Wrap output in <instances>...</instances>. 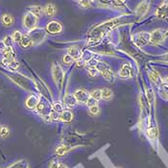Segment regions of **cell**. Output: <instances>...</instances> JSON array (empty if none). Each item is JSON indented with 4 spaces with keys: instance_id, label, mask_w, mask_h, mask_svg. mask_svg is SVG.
<instances>
[{
    "instance_id": "cell-1",
    "label": "cell",
    "mask_w": 168,
    "mask_h": 168,
    "mask_svg": "<svg viewBox=\"0 0 168 168\" xmlns=\"http://www.w3.org/2000/svg\"><path fill=\"white\" fill-rule=\"evenodd\" d=\"M95 67L96 70H98L100 73L103 75L105 79H107L108 81H113V72L111 71V67L103 62H96L95 64Z\"/></svg>"
},
{
    "instance_id": "cell-2",
    "label": "cell",
    "mask_w": 168,
    "mask_h": 168,
    "mask_svg": "<svg viewBox=\"0 0 168 168\" xmlns=\"http://www.w3.org/2000/svg\"><path fill=\"white\" fill-rule=\"evenodd\" d=\"M165 32L161 29H157L150 34V41L153 44H160L165 38Z\"/></svg>"
},
{
    "instance_id": "cell-3",
    "label": "cell",
    "mask_w": 168,
    "mask_h": 168,
    "mask_svg": "<svg viewBox=\"0 0 168 168\" xmlns=\"http://www.w3.org/2000/svg\"><path fill=\"white\" fill-rule=\"evenodd\" d=\"M52 75H53L54 81L57 85H62V80H64V71H62V67L57 64H53L52 67Z\"/></svg>"
},
{
    "instance_id": "cell-4",
    "label": "cell",
    "mask_w": 168,
    "mask_h": 168,
    "mask_svg": "<svg viewBox=\"0 0 168 168\" xmlns=\"http://www.w3.org/2000/svg\"><path fill=\"white\" fill-rule=\"evenodd\" d=\"M150 41V34L146 32L138 33L134 37V42L137 46H143Z\"/></svg>"
},
{
    "instance_id": "cell-5",
    "label": "cell",
    "mask_w": 168,
    "mask_h": 168,
    "mask_svg": "<svg viewBox=\"0 0 168 168\" xmlns=\"http://www.w3.org/2000/svg\"><path fill=\"white\" fill-rule=\"evenodd\" d=\"M37 22H38V18L35 16L34 15L32 14H27L24 16V19H23V23H24V26L29 30H33L36 25H37Z\"/></svg>"
},
{
    "instance_id": "cell-6",
    "label": "cell",
    "mask_w": 168,
    "mask_h": 168,
    "mask_svg": "<svg viewBox=\"0 0 168 168\" xmlns=\"http://www.w3.org/2000/svg\"><path fill=\"white\" fill-rule=\"evenodd\" d=\"M46 31H47L49 34L57 35L62 31V26L61 23L58 21H51L46 25Z\"/></svg>"
},
{
    "instance_id": "cell-7",
    "label": "cell",
    "mask_w": 168,
    "mask_h": 168,
    "mask_svg": "<svg viewBox=\"0 0 168 168\" xmlns=\"http://www.w3.org/2000/svg\"><path fill=\"white\" fill-rule=\"evenodd\" d=\"M75 98L78 102H81V103H84V104H87L88 100L90 99V93L85 90H77L75 91V94H74Z\"/></svg>"
},
{
    "instance_id": "cell-8",
    "label": "cell",
    "mask_w": 168,
    "mask_h": 168,
    "mask_svg": "<svg viewBox=\"0 0 168 168\" xmlns=\"http://www.w3.org/2000/svg\"><path fill=\"white\" fill-rule=\"evenodd\" d=\"M168 15V3L163 2L162 4L160 5V7L157 9L156 12V16L158 18H165Z\"/></svg>"
},
{
    "instance_id": "cell-9",
    "label": "cell",
    "mask_w": 168,
    "mask_h": 168,
    "mask_svg": "<svg viewBox=\"0 0 168 168\" xmlns=\"http://www.w3.org/2000/svg\"><path fill=\"white\" fill-rule=\"evenodd\" d=\"M39 104V98L38 96L35 94H32L30 95L27 100H26V107L28 108H30V110H33V108H36L38 107V105Z\"/></svg>"
},
{
    "instance_id": "cell-10",
    "label": "cell",
    "mask_w": 168,
    "mask_h": 168,
    "mask_svg": "<svg viewBox=\"0 0 168 168\" xmlns=\"http://www.w3.org/2000/svg\"><path fill=\"white\" fill-rule=\"evenodd\" d=\"M67 55H69L72 59L74 60H80V58L82 57V51L81 49L78 47V46H71L67 49Z\"/></svg>"
},
{
    "instance_id": "cell-11",
    "label": "cell",
    "mask_w": 168,
    "mask_h": 168,
    "mask_svg": "<svg viewBox=\"0 0 168 168\" xmlns=\"http://www.w3.org/2000/svg\"><path fill=\"white\" fill-rule=\"evenodd\" d=\"M149 6H150V2L149 1H143L141 2L139 5L137 6V8L136 10V13L137 15L139 16H142L146 14L149 10Z\"/></svg>"
},
{
    "instance_id": "cell-12",
    "label": "cell",
    "mask_w": 168,
    "mask_h": 168,
    "mask_svg": "<svg viewBox=\"0 0 168 168\" xmlns=\"http://www.w3.org/2000/svg\"><path fill=\"white\" fill-rule=\"evenodd\" d=\"M19 43H20V46L22 48H29L31 47L34 43V41H33V38L30 37V36L26 35V36H22V38L21 41H19Z\"/></svg>"
},
{
    "instance_id": "cell-13",
    "label": "cell",
    "mask_w": 168,
    "mask_h": 168,
    "mask_svg": "<svg viewBox=\"0 0 168 168\" xmlns=\"http://www.w3.org/2000/svg\"><path fill=\"white\" fill-rule=\"evenodd\" d=\"M64 103L65 105L68 107V108H74L76 106V103H77V100L75 98L74 94H66L64 96Z\"/></svg>"
},
{
    "instance_id": "cell-14",
    "label": "cell",
    "mask_w": 168,
    "mask_h": 168,
    "mask_svg": "<svg viewBox=\"0 0 168 168\" xmlns=\"http://www.w3.org/2000/svg\"><path fill=\"white\" fill-rule=\"evenodd\" d=\"M118 74H119V76L122 77V78L130 77L131 76V66H130V64H123L122 66H121L119 72H118Z\"/></svg>"
},
{
    "instance_id": "cell-15",
    "label": "cell",
    "mask_w": 168,
    "mask_h": 168,
    "mask_svg": "<svg viewBox=\"0 0 168 168\" xmlns=\"http://www.w3.org/2000/svg\"><path fill=\"white\" fill-rule=\"evenodd\" d=\"M2 64L11 70H16L19 66V64L15 60H6V59H4Z\"/></svg>"
},
{
    "instance_id": "cell-16",
    "label": "cell",
    "mask_w": 168,
    "mask_h": 168,
    "mask_svg": "<svg viewBox=\"0 0 168 168\" xmlns=\"http://www.w3.org/2000/svg\"><path fill=\"white\" fill-rule=\"evenodd\" d=\"M60 119L64 122H70L73 119V113L70 111H64L60 114Z\"/></svg>"
},
{
    "instance_id": "cell-17",
    "label": "cell",
    "mask_w": 168,
    "mask_h": 168,
    "mask_svg": "<svg viewBox=\"0 0 168 168\" xmlns=\"http://www.w3.org/2000/svg\"><path fill=\"white\" fill-rule=\"evenodd\" d=\"M113 96V90H110L108 88H104L101 90V98H103L104 100H111Z\"/></svg>"
},
{
    "instance_id": "cell-18",
    "label": "cell",
    "mask_w": 168,
    "mask_h": 168,
    "mask_svg": "<svg viewBox=\"0 0 168 168\" xmlns=\"http://www.w3.org/2000/svg\"><path fill=\"white\" fill-rule=\"evenodd\" d=\"M3 56L6 60H15V51L12 47H6L3 50Z\"/></svg>"
},
{
    "instance_id": "cell-19",
    "label": "cell",
    "mask_w": 168,
    "mask_h": 168,
    "mask_svg": "<svg viewBox=\"0 0 168 168\" xmlns=\"http://www.w3.org/2000/svg\"><path fill=\"white\" fill-rule=\"evenodd\" d=\"M1 20H2V23L5 26H11L13 23H14V18H13V16L8 15V14H5V15H2Z\"/></svg>"
},
{
    "instance_id": "cell-20",
    "label": "cell",
    "mask_w": 168,
    "mask_h": 168,
    "mask_svg": "<svg viewBox=\"0 0 168 168\" xmlns=\"http://www.w3.org/2000/svg\"><path fill=\"white\" fill-rule=\"evenodd\" d=\"M44 13H45L46 15L53 16L55 15V13H56L55 6L53 4H47V5L45 6V8H44Z\"/></svg>"
},
{
    "instance_id": "cell-21",
    "label": "cell",
    "mask_w": 168,
    "mask_h": 168,
    "mask_svg": "<svg viewBox=\"0 0 168 168\" xmlns=\"http://www.w3.org/2000/svg\"><path fill=\"white\" fill-rule=\"evenodd\" d=\"M68 152V147L66 145H61L59 146L57 149H56V155L59 157H62L64 156L65 154H66Z\"/></svg>"
},
{
    "instance_id": "cell-22",
    "label": "cell",
    "mask_w": 168,
    "mask_h": 168,
    "mask_svg": "<svg viewBox=\"0 0 168 168\" xmlns=\"http://www.w3.org/2000/svg\"><path fill=\"white\" fill-rule=\"evenodd\" d=\"M41 13H42V9L41 6H32L30 8V14L34 15L35 16H37V18L41 15Z\"/></svg>"
},
{
    "instance_id": "cell-23",
    "label": "cell",
    "mask_w": 168,
    "mask_h": 168,
    "mask_svg": "<svg viewBox=\"0 0 168 168\" xmlns=\"http://www.w3.org/2000/svg\"><path fill=\"white\" fill-rule=\"evenodd\" d=\"M147 136L149 138H151V139H155V138H157L158 136V130L156 128H149V129L147 130Z\"/></svg>"
},
{
    "instance_id": "cell-24",
    "label": "cell",
    "mask_w": 168,
    "mask_h": 168,
    "mask_svg": "<svg viewBox=\"0 0 168 168\" xmlns=\"http://www.w3.org/2000/svg\"><path fill=\"white\" fill-rule=\"evenodd\" d=\"M90 97L94 100H100L101 99V90H94L90 92Z\"/></svg>"
},
{
    "instance_id": "cell-25",
    "label": "cell",
    "mask_w": 168,
    "mask_h": 168,
    "mask_svg": "<svg viewBox=\"0 0 168 168\" xmlns=\"http://www.w3.org/2000/svg\"><path fill=\"white\" fill-rule=\"evenodd\" d=\"M149 77L154 83H158V82L160 81V75L157 71H155V70H152V71L149 72Z\"/></svg>"
},
{
    "instance_id": "cell-26",
    "label": "cell",
    "mask_w": 168,
    "mask_h": 168,
    "mask_svg": "<svg viewBox=\"0 0 168 168\" xmlns=\"http://www.w3.org/2000/svg\"><path fill=\"white\" fill-rule=\"evenodd\" d=\"M160 95L165 100H168V85H161Z\"/></svg>"
},
{
    "instance_id": "cell-27",
    "label": "cell",
    "mask_w": 168,
    "mask_h": 168,
    "mask_svg": "<svg viewBox=\"0 0 168 168\" xmlns=\"http://www.w3.org/2000/svg\"><path fill=\"white\" fill-rule=\"evenodd\" d=\"M21 38H22V34L19 31H15L14 33H13L12 39H14L15 41L19 42V41H21Z\"/></svg>"
},
{
    "instance_id": "cell-28",
    "label": "cell",
    "mask_w": 168,
    "mask_h": 168,
    "mask_svg": "<svg viewBox=\"0 0 168 168\" xmlns=\"http://www.w3.org/2000/svg\"><path fill=\"white\" fill-rule=\"evenodd\" d=\"M53 111L58 113L59 114H61L62 111H64V108H62V106L61 103H55L53 105Z\"/></svg>"
},
{
    "instance_id": "cell-29",
    "label": "cell",
    "mask_w": 168,
    "mask_h": 168,
    "mask_svg": "<svg viewBox=\"0 0 168 168\" xmlns=\"http://www.w3.org/2000/svg\"><path fill=\"white\" fill-rule=\"evenodd\" d=\"M9 136V129L7 127L3 126L0 128V136L2 137H7Z\"/></svg>"
},
{
    "instance_id": "cell-30",
    "label": "cell",
    "mask_w": 168,
    "mask_h": 168,
    "mask_svg": "<svg viewBox=\"0 0 168 168\" xmlns=\"http://www.w3.org/2000/svg\"><path fill=\"white\" fill-rule=\"evenodd\" d=\"M90 113L91 115H96L100 113V108L97 105H95V106H92L90 108Z\"/></svg>"
},
{
    "instance_id": "cell-31",
    "label": "cell",
    "mask_w": 168,
    "mask_h": 168,
    "mask_svg": "<svg viewBox=\"0 0 168 168\" xmlns=\"http://www.w3.org/2000/svg\"><path fill=\"white\" fill-rule=\"evenodd\" d=\"M62 60H64V64H66V65L70 64L71 62H73V59H72L69 55H64V59H62Z\"/></svg>"
},
{
    "instance_id": "cell-32",
    "label": "cell",
    "mask_w": 168,
    "mask_h": 168,
    "mask_svg": "<svg viewBox=\"0 0 168 168\" xmlns=\"http://www.w3.org/2000/svg\"><path fill=\"white\" fill-rule=\"evenodd\" d=\"M87 105H88V107L95 106V105H97V101H96V100H94V99H92L91 97H90V99H88V102H87Z\"/></svg>"
},
{
    "instance_id": "cell-33",
    "label": "cell",
    "mask_w": 168,
    "mask_h": 168,
    "mask_svg": "<svg viewBox=\"0 0 168 168\" xmlns=\"http://www.w3.org/2000/svg\"><path fill=\"white\" fill-rule=\"evenodd\" d=\"M79 4H80L81 6H83V8H88V7H90L91 3L88 2V1H80L79 2Z\"/></svg>"
},
{
    "instance_id": "cell-34",
    "label": "cell",
    "mask_w": 168,
    "mask_h": 168,
    "mask_svg": "<svg viewBox=\"0 0 168 168\" xmlns=\"http://www.w3.org/2000/svg\"><path fill=\"white\" fill-rule=\"evenodd\" d=\"M147 97H148V100H149V102L151 103V102H152L153 99H154V94H153L152 90H148L147 91Z\"/></svg>"
},
{
    "instance_id": "cell-35",
    "label": "cell",
    "mask_w": 168,
    "mask_h": 168,
    "mask_svg": "<svg viewBox=\"0 0 168 168\" xmlns=\"http://www.w3.org/2000/svg\"><path fill=\"white\" fill-rule=\"evenodd\" d=\"M88 73H90L91 77H95V75H96V73H97L96 68H90V71H88Z\"/></svg>"
},
{
    "instance_id": "cell-36",
    "label": "cell",
    "mask_w": 168,
    "mask_h": 168,
    "mask_svg": "<svg viewBox=\"0 0 168 168\" xmlns=\"http://www.w3.org/2000/svg\"><path fill=\"white\" fill-rule=\"evenodd\" d=\"M6 48V45H5V43H4V41H0V51H3L4 49Z\"/></svg>"
},
{
    "instance_id": "cell-37",
    "label": "cell",
    "mask_w": 168,
    "mask_h": 168,
    "mask_svg": "<svg viewBox=\"0 0 168 168\" xmlns=\"http://www.w3.org/2000/svg\"><path fill=\"white\" fill-rule=\"evenodd\" d=\"M162 60H163V62H168V53H166L165 55L163 56V57H162Z\"/></svg>"
},
{
    "instance_id": "cell-38",
    "label": "cell",
    "mask_w": 168,
    "mask_h": 168,
    "mask_svg": "<svg viewBox=\"0 0 168 168\" xmlns=\"http://www.w3.org/2000/svg\"><path fill=\"white\" fill-rule=\"evenodd\" d=\"M162 82H163V85H168V76L164 77L162 79Z\"/></svg>"
},
{
    "instance_id": "cell-39",
    "label": "cell",
    "mask_w": 168,
    "mask_h": 168,
    "mask_svg": "<svg viewBox=\"0 0 168 168\" xmlns=\"http://www.w3.org/2000/svg\"><path fill=\"white\" fill-rule=\"evenodd\" d=\"M165 36H168V33H165Z\"/></svg>"
},
{
    "instance_id": "cell-40",
    "label": "cell",
    "mask_w": 168,
    "mask_h": 168,
    "mask_svg": "<svg viewBox=\"0 0 168 168\" xmlns=\"http://www.w3.org/2000/svg\"><path fill=\"white\" fill-rule=\"evenodd\" d=\"M117 168H120V167H117Z\"/></svg>"
}]
</instances>
